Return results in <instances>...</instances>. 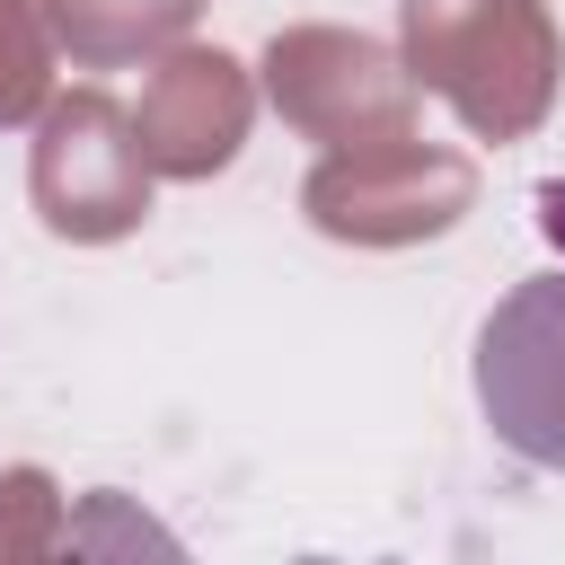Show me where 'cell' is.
I'll use <instances>...</instances> for the list:
<instances>
[{
  "label": "cell",
  "mask_w": 565,
  "mask_h": 565,
  "mask_svg": "<svg viewBox=\"0 0 565 565\" xmlns=\"http://www.w3.org/2000/svg\"><path fill=\"white\" fill-rule=\"evenodd\" d=\"M539 221H547V238L565 247V185H539Z\"/></svg>",
  "instance_id": "6da1fadb"
}]
</instances>
